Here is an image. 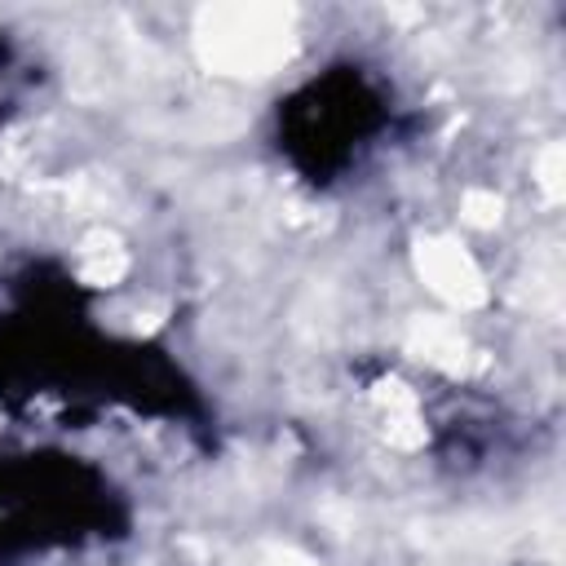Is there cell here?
Returning <instances> with one entry per match:
<instances>
[{"label":"cell","mask_w":566,"mask_h":566,"mask_svg":"<svg viewBox=\"0 0 566 566\" xmlns=\"http://www.w3.org/2000/svg\"><path fill=\"white\" fill-rule=\"evenodd\" d=\"M292 49V18L274 4H230L208 9L199 22V53L217 71L265 75Z\"/></svg>","instance_id":"6da1fadb"},{"label":"cell","mask_w":566,"mask_h":566,"mask_svg":"<svg viewBox=\"0 0 566 566\" xmlns=\"http://www.w3.org/2000/svg\"><path fill=\"white\" fill-rule=\"evenodd\" d=\"M416 265H420L424 283H429L438 296H447L451 305L473 310V305H482V301H486L482 270L473 265V256H469L455 239H442V234L420 239V243H416Z\"/></svg>","instance_id":"7a4b0ae2"},{"label":"cell","mask_w":566,"mask_h":566,"mask_svg":"<svg viewBox=\"0 0 566 566\" xmlns=\"http://www.w3.org/2000/svg\"><path fill=\"white\" fill-rule=\"evenodd\" d=\"M407 349L442 371H460L469 363V340L460 336V327H451L447 318H411L407 327Z\"/></svg>","instance_id":"3957f363"},{"label":"cell","mask_w":566,"mask_h":566,"mask_svg":"<svg viewBox=\"0 0 566 566\" xmlns=\"http://www.w3.org/2000/svg\"><path fill=\"white\" fill-rule=\"evenodd\" d=\"M124 270H128V256L119 252V243H115V239H106V234H88L84 265H80L84 283L106 287V283H119V279H124Z\"/></svg>","instance_id":"277c9868"},{"label":"cell","mask_w":566,"mask_h":566,"mask_svg":"<svg viewBox=\"0 0 566 566\" xmlns=\"http://www.w3.org/2000/svg\"><path fill=\"white\" fill-rule=\"evenodd\" d=\"M535 177H539V186H544L548 199H557V195L566 190V146H562V142H548V146L539 150Z\"/></svg>","instance_id":"5b68a950"},{"label":"cell","mask_w":566,"mask_h":566,"mask_svg":"<svg viewBox=\"0 0 566 566\" xmlns=\"http://www.w3.org/2000/svg\"><path fill=\"white\" fill-rule=\"evenodd\" d=\"M464 221L469 226H495L500 221V199L491 190H469L464 195Z\"/></svg>","instance_id":"8992f818"},{"label":"cell","mask_w":566,"mask_h":566,"mask_svg":"<svg viewBox=\"0 0 566 566\" xmlns=\"http://www.w3.org/2000/svg\"><path fill=\"white\" fill-rule=\"evenodd\" d=\"M261 566H314V562L305 553H296V548H270Z\"/></svg>","instance_id":"52a82bcc"}]
</instances>
